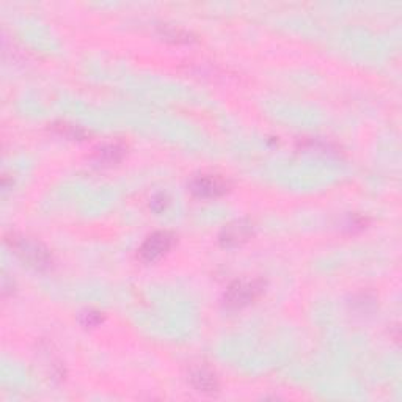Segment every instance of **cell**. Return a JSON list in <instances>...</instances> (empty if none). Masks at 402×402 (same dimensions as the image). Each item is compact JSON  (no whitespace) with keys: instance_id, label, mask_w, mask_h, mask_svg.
Instances as JSON below:
<instances>
[{"instance_id":"cell-1","label":"cell","mask_w":402,"mask_h":402,"mask_svg":"<svg viewBox=\"0 0 402 402\" xmlns=\"http://www.w3.org/2000/svg\"><path fill=\"white\" fill-rule=\"evenodd\" d=\"M6 242L24 263H27L36 271L47 269V267L52 264V256L49 250H47L41 242L24 238V236L18 234L6 236Z\"/></svg>"},{"instance_id":"cell-2","label":"cell","mask_w":402,"mask_h":402,"mask_svg":"<svg viewBox=\"0 0 402 402\" xmlns=\"http://www.w3.org/2000/svg\"><path fill=\"white\" fill-rule=\"evenodd\" d=\"M266 283L259 278L255 280H239L226 289L223 302L228 308H243L250 303L256 302L264 293Z\"/></svg>"},{"instance_id":"cell-3","label":"cell","mask_w":402,"mask_h":402,"mask_svg":"<svg viewBox=\"0 0 402 402\" xmlns=\"http://www.w3.org/2000/svg\"><path fill=\"white\" fill-rule=\"evenodd\" d=\"M175 243V236L167 231H157L151 236H148L146 241L141 243L139 250L140 259L145 263H156L159 259L167 255L170 248Z\"/></svg>"},{"instance_id":"cell-4","label":"cell","mask_w":402,"mask_h":402,"mask_svg":"<svg viewBox=\"0 0 402 402\" xmlns=\"http://www.w3.org/2000/svg\"><path fill=\"white\" fill-rule=\"evenodd\" d=\"M251 236H253V225L248 220H236L223 228L218 236V242L225 248H234L250 241Z\"/></svg>"},{"instance_id":"cell-5","label":"cell","mask_w":402,"mask_h":402,"mask_svg":"<svg viewBox=\"0 0 402 402\" xmlns=\"http://www.w3.org/2000/svg\"><path fill=\"white\" fill-rule=\"evenodd\" d=\"M191 191L196 196L203 199H212V196H220L228 191V183L217 175H200L192 179Z\"/></svg>"},{"instance_id":"cell-6","label":"cell","mask_w":402,"mask_h":402,"mask_svg":"<svg viewBox=\"0 0 402 402\" xmlns=\"http://www.w3.org/2000/svg\"><path fill=\"white\" fill-rule=\"evenodd\" d=\"M191 383L192 387L203 393V395H214L218 391V379L214 371H211L206 366L194 368L191 371Z\"/></svg>"},{"instance_id":"cell-7","label":"cell","mask_w":402,"mask_h":402,"mask_svg":"<svg viewBox=\"0 0 402 402\" xmlns=\"http://www.w3.org/2000/svg\"><path fill=\"white\" fill-rule=\"evenodd\" d=\"M124 154H126V148L121 144L102 145L94 151V157H96V161L102 165H114L116 162H120Z\"/></svg>"},{"instance_id":"cell-8","label":"cell","mask_w":402,"mask_h":402,"mask_svg":"<svg viewBox=\"0 0 402 402\" xmlns=\"http://www.w3.org/2000/svg\"><path fill=\"white\" fill-rule=\"evenodd\" d=\"M161 34L165 39H170L173 43H191L194 41L192 35L189 31L175 27V26H164L161 27Z\"/></svg>"},{"instance_id":"cell-9","label":"cell","mask_w":402,"mask_h":402,"mask_svg":"<svg viewBox=\"0 0 402 402\" xmlns=\"http://www.w3.org/2000/svg\"><path fill=\"white\" fill-rule=\"evenodd\" d=\"M79 322H81L85 328L99 327L102 322H104V314L96 310H85L81 313V316H79Z\"/></svg>"},{"instance_id":"cell-10","label":"cell","mask_w":402,"mask_h":402,"mask_svg":"<svg viewBox=\"0 0 402 402\" xmlns=\"http://www.w3.org/2000/svg\"><path fill=\"white\" fill-rule=\"evenodd\" d=\"M169 204H170L169 195L164 194V192H159V194L153 195L151 201H149V208H151V211L156 212V214H161L162 211L167 209Z\"/></svg>"},{"instance_id":"cell-11","label":"cell","mask_w":402,"mask_h":402,"mask_svg":"<svg viewBox=\"0 0 402 402\" xmlns=\"http://www.w3.org/2000/svg\"><path fill=\"white\" fill-rule=\"evenodd\" d=\"M55 129H57L61 136H66L69 139H76V140H82L84 137V131H81L76 126H71V124H55Z\"/></svg>"}]
</instances>
